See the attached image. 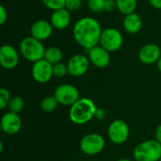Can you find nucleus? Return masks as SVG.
Returning a JSON list of instances; mask_svg holds the SVG:
<instances>
[{"instance_id": "obj_1", "label": "nucleus", "mask_w": 161, "mask_h": 161, "mask_svg": "<svg viewBox=\"0 0 161 161\" xmlns=\"http://www.w3.org/2000/svg\"><path fill=\"white\" fill-rule=\"evenodd\" d=\"M102 26L93 17L86 16L77 20L73 28V36L77 44L90 50L100 42Z\"/></svg>"}, {"instance_id": "obj_2", "label": "nucleus", "mask_w": 161, "mask_h": 161, "mask_svg": "<svg viewBox=\"0 0 161 161\" xmlns=\"http://www.w3.org/2000/svg\"><path fill=\"white\" fill-rule=\"evenodd\" d=\"M97 107L95 103L88 97L79 98L69 110V118L72 123L82 125L89 123L95 117Z\"/></svg>"}, {"instance_id": "obj_3", "label": "nucleus", "mask_w": 161, "mask_h": 161, "mask_svg": "<svg viewBox=\"0 0 161 161\" xmlns=\"http://www.w3.org/2000/svg\"><path fill=\"white\" fill-rule=\"evenodd\" d=\"M46 48L42 42L29 36L24 38L19 44V51L23 58L29 62L35 63L44 58Z\"/></svg>"}, {"instance_id": "obj_4", "label": "nucleus", "mask_w": 161, "mask_h": 161, "mask_svg": "<svg viewBox=\"0 0 161 161\" xmlns=\"http://www.w3.org/2000/svg\"><path fill=\"white\" fill-rule=\"evenodd\" d=\"M133 157L136 161H160L161 143L157 140H147L138 144Z\"/></svg>"}, {"instance_id": "obj_5", "label": "nucleus", "mask_w": 161, "mask_h": 161, "mask_svg": "<svg viewBox=\"0 0 161 161\" xmlns=\"http://www.w3.org/2000/svg\"><path fill=\"white\" fill-rule=\"evenodd\" d=\"M106 146L104 137L98 133H90L84 136L79 143L80 150L87 156H95L100 154Z\"/></svg>"}, {"instance_id": "obj_6", "label": "nucleus", "mask_w": 161, "mask_h": 161, "mask_svg": "<svg viewBox=\"0 0 161 161\" xmlns=\"http://www.w3.org/2000/svg\"><path fill=\"white\" fill-rule=\"evenodd\" d=\"M124 43V37L121 31L114 27L103 29L99 44L109 53L116 52L121 49Z\"/></svg>"}, {"instance_id": "obj_7", "label": "nucleus", "mask_w": 161, "mask_h": 161, "mask_svg": "<svg viewBox=\"0 0 161 161\" xmlns=\"http://www.w3.org/2000/svg\"><path fill=\"white\" fill-rule=\"evenodd\" d=\"M54 96L58 104L66 107H72L79 98V91L72 84H61L55 90Z\"/></svg>"}, {"instance_id": "obj_8", "label": "nucleus", "mask_w": 161, "mask_h": 161, "mask_svg": "<svg viewBox=\"0 0 161 161\" xmlns=\"http://www.w3.org/2000/svg\"><path fill=\"white\" fill-rule=\"evenodd\" d=\"M130 130L128 125L123 120H115L108 128V137L114 144H123L129 138Z\"/></svg>"}, {"instance_id": "obj_9", "label": "nucleus", "mask_w": 161, "mask_h": 161, "mask_svg": "<svg viewBox=\"0 0 161 161\" xmlns=\"http://www.w3.org/2000/svg\"><path fill=\"white\" fill-rule=\"evenodd\" d=\"M31 75L33 79L40 83L44 84L51 80L53 75V65L44 58L33 63L31 69Z\"/></svg>"}, {"instance_id": "obj_10", "label": "nucleus", "mask_w": 161, "mask_h": 161, "mask_svg": "<svg viewBox=\"0 0 161 161\" xmlns=\"http://www.w3.org/2000/svg\"><path fill=\"white\" fill-rule=\"evenodd\" d=\"M90 59L83 54L74 55L68 61V72L69 75L74 77H79L84 75L90 67Z\"/></svg>"}, {"instance_id": "obj_11", "label": "nucleus", "mask_w": 161, "mask_h": 161, "mask_svg": "<svg viewBox=\"0 0 161 161\" xmlns=\"http://www.w3.org/2000/svg\"><path fill=\"white\" fill-rule=\"evenodd\" d=\"M19 63V53L10 44H3L0 47V64L6 70H12Z\"/></svg>"}, {"instance_id": "obj_12", "label": "nucleus", "mask_w": 161, "mask_h": 161, "mask_svg": "<svg viewBox=\"0 0 161 161\" xmlns=\"http://www.w3.org/2000/svg\"><path fill=\"white\" fill-rule=\"evenodd\" d=\"M0 125L4 133L8 135H15L22 128V119L19 114L8 111L2 116Z\"/></svg>"}, {"instance_id": "obj_13", "label": "nucleus", "mask_w": 161, "mask_h": 161, "mask_svg": "<svg viewBox=\"0 0 161 161\" xmlns=\"http://www.w3.org/2000/svg\"><path fill=\"white\" fill-rule=\"evenodd\" d=\"M90 62L97 68H106L110 63V53L101 45H96L88 50Z\"/></svg>"}, {"instance_id": "obj_14", "label": "nucleus", "mask_w": 161, "mask_h": 161, "mask_svg": "<svg viewBox=\"0 0 161 161\" xmlns=\"http://www.w3.org/2000/svg\"><path fill=\"white\" fill-rule=\"evenodd\" d=\"M53 25L50 21L46 20H37L30 26L31 37L42 42L48 40L53 33Z\"/></svg>"}, {"instance_id": "obj_15", "label": "nucleus", "mask_w": 161, "mask_h": 161, "mask_svg": "<svg viewBox=\"0 0 161 161\" xmlns=\"http://www.w3.org/2000/svg\"><path fill=\"white\" fill-rule=\"evenodd\" d=\"M161 57L160 47L156 43H147L139 51V58L144 64L157 63Z\"/></svg>"}, {"instance_id": "obj_16", "label": "nucleus", "mask_w": 161, "mask_h": 161, "mask_svg": "<svg viewBox=\"0 0 161 161\" xmlns=\"http://www.w3.org/2000/svg\"><path fill=\"white\" fill-rule=\"evenodd\" d=\"M71 13L66 8L54 10L50 17V23L52 24L53 27L58 30H63L67 28L71 23Z\"/></svg>"}, {"instance_id": "obj_17", "label": "nucleus", "mask_w": 161, "mask_h": 161, "mask_svg": "<svg viewBox=\"0 0 161 161\" xmlns=\"http://www.w3.org/2000/svg\"><path fill=\"white\" fill-rule=\"evenodd\" d=\"M143 25V22L142 17L136 12L125 15L123 21V26L125 30L129 34H137L139 33Z\"/></svg>"}, {"instance_id": "obj_18", "label": "nucleus", "mask_w": 161, "mask_h": 161, "mask_svg": "<svg viewBox=\"0 0 161 161\" xmlns=\"http://www.w3.org/2000/svg\"><path fill=\"white\" fill-rule=\"evenodd\" d=\"M62 58H63V54L60 48L57 46H50L46 48L43 58L47 60L49 63H51L52 65H55L57 63L61 62Z\"/></svg>"}, {"instance_id": "obj_19", "label": "nucleus", "mask_w": 161, "mask_h": 161, "mask_svg": "<svg viewBox=\"0 0 161 161\" xmlns=\"http://www.w3.org/2000/svg\"><path fill=\"white\" fill-rule=\"evenodd\" d=\"M117 9L125 15L134 13L137 8V0H115Z\"/></svg>"}, {"instance_id": "obj_20", "label": "nucleus", "mask_w": 161, "mask_h": 161, "mask_svg": "<svg viewBox=\"0 0 161 161\" xmlns=\"http://www.w3.org/2000/svg\"><path fill=\"white\" fill-rule=\"evenodd\" d=\"M58 106V102L57 101L56 97L53 96H46L41 101V108L43 112L51 113L57 109Z\"/></svg>"}, {"instance_id": "obj_21", "label": "nucleus", "mask_w": 161, "mask_h": 161, "mask_svg": "<svg viewBox=\"0 0 161 161\" xmlns=\"http://www.w3.org/2000/svg\"><path fill=\"white\" fill-rule=\"evenodd\" d=\"M24 106H25V103H24V100H23L22 97H20V96H13V97H11V99H10V101L8 103V108L9 111L19 114L23 110Z\"/></svg>"}, {"instance_id": "obj_22", "label": "nucleus", "mask_w": 161, "mask_h": 161, "mask_svg": "<svg viewBox=\"0 0 161 161\" xmlns=\"http://www.w3.org/2000/svg\"><path fill=\"white\" fill-rule=\"evenodd\" d=\"M106 0H89L88 8L94 13H99L105 10Z\"/></svg>"}, {"instance_id": "obj_23", "label": "nucleus", "mask_w": 161, "mask_h": 161, "mask_svg": "<svg viewBox=\"0 0 161 161\" xmlns=\"http://www.w3.org/2000/svg\"><path fill=\"white\" fill-rule=\"evenodd\" d=\"M67 74H69L67 64L63 62H59V63L53 65V75L55 77L61 78V77H64Z\"/></svg>"}, {"instance_id": "obj_24", "label": "nucleus", "mask_w": 161, "mask_h": 161, "mask_svg": "<svg viewBox=\"0 0 161 161\" xmlns=\"http://www.w3.org/2000/svg\"><path fill=\"white\" fill-rule=\"evenodd\" d=\"M42 4L51 10H57L65 8L66 0H42Z\"/></svg>"}, {"instance_id": "obj_25", "label": "nucleus", "mask_w": 161, "mask_h": 161, "mask_svg": "<svg viewBox=\"0 0 161 161\" xmlns=\"http://www.w3.org/2000/svg\"><path fill=\"white\" fill-rule=\"evenodd\" d=\"M10 99L11 97H10L9 92L5 88H1L0 89V108L5 109L8 106Z\"/></svg>"}, {"instance_id": "obj_26", "label": "nucleus", "mask_w": 161, "mask_h": 161, "mask_svg": "<svg viewBox=\"0 0 161 161\" xmlns=\"http://www.w3.org/2000/svg\"><path fill=\"white\" fill-rule=\"evenodd\" d=\"M82 2L83 0H66L65 8L69 11H76L81 8Z\"/></svg>"}, {"instance_id": "obj_27", "label": "nucleus", "mask_w": 161, "mask_h": 161, "mask_svg": "<svg viewBox=\"0 0 161 161\" xmlns=\"http://www.w3.org/2000/svg\"><path fill=\"white\" fill-rule=\"evenodd\" d=\"M8 20V11L6 9V8L1 5L0 6V24L4 25Z\"/></svg>"}, {"instance_id": "obj_28", "label": "nucleus", "mask_w": 161, "mask_h": 161, "mask_svg": "<svg viewBox=\"0 0 161 161\" xmlns=\"http://www.w3.org/2000/svg\"><path fill=\"white\" fill-rule=\"evenodd\" d=\"M115 8H117L115 0H106V3H105V10L106 11H112Z\"/></svg>"}, {"instance_id": "obj_29", "label": "nucleus", "mask_w": 161, "mask_h": 161, "mask_svg": "<svg viewBox=\"0 0 161 161\" xmlns=\"http://www.w3.org/2000/svg\"><path fill=\"white\" fill-rule=\"evenodd\" d=\"M105 117H106V111H105L103 108H97L96 113H95V117H94V118H96L97 120L102 121V120L105 119Z\"/></svg>"}, {"instance_id": "obj_30", "label": "nucleus", "mask_w": 161, "mask_h": 161, "mask_svg": "<svg viewBox=\"0 0 161 161\" xmlns=\"http://www.w3.org/2000/svg\"><path fill=\"white\" fill-rule=\"evenodd\" d=\"M151 6L156 9H161V0H149Z\"/></svg>"}, {"instance_id": "obj_31", "label": "nucleus", "mask_w": 161, "mask_h": 161, "mask_svg": "<svg viewBox=\"0 0 161 161\" xmlns=\"http://www.w3.org/2000/svg\"><path fill=\"white\" fill-rule=\"evenodd\" d=\"M155 140H157L159 143H161V125H159L155 132Z\"/></svg>"}, {"instance_id": "obj_32", "label": "nucleus", "mask_w": 161, "mask_h": 161, "mask_svg": "<svg viewBox=\"0 0 161 161\" xmlns=\"http://www.w3.org/2000/svg\"><path fill=\"white\" fill-rule=\"evenodd\" d=\"M157 66H158V71L161 73V57L160 58L158 59V61L157 62Z\"/></svg>"}, {"instance_id": "obj_33", "label": "nucleus", "mask_w": 161, "mask_h": 161, "mask_svg": "<svg viewBox=\"0 0 161 161\" xmlns=\"http://www.w3.org/2000/svg\"><path fill=\"white\" fill-rule=\"evenodd\" d=\"M117 161H132V160H130V159H128V158H120V159H118Z\"/></svg>"}, {"instance_id": "obj_34", "label": "nucleus", "mask_w": 161, "mask_h": 161, "mask_svg": "<svg viewBox=\"0 0 161 161\" xmlns=\"http://www.w3.org/2000/svg\"><path fill=\"white\" fill-rule=\"evenodd\" d=\"M83 1H87V2H88V1H89V0H83Z\"/></svg>"}, {"instance_id": "obj_35", "label": "nucleus", "mask_w": 161, "mask_h": 161, "mask_svg": "<svg viewBox=\"0 0 161 161\" xmlns=\"http://www.w3.org/2000/svg\"><path fill=\"white\" fill-rule=\"evenodd\" d=\"M88 161H91V160H88Z\"/></svg>"}, {"instance_id": "obj_36", "label": "nucleus", "mask_w": 161, "mask_h": 161, "mask_svg": "<svg viewBox=\"0 0 161 161\" xmlns=\"http://www.w3.org/2000/svg\"><path fill=\"white\" fill-rule=\"evenodd\" d=\"M160 161H161V159H160Z\"/></svg>"}]
</instances>
